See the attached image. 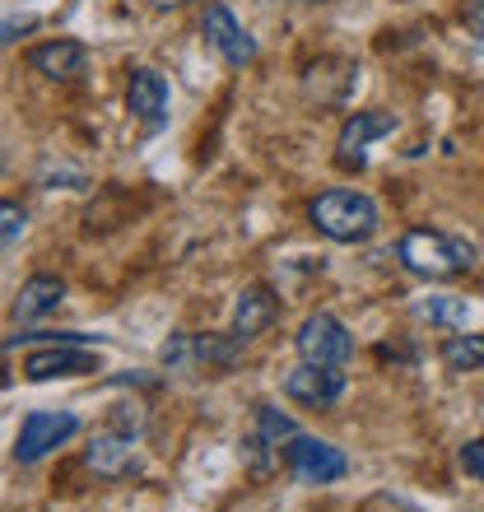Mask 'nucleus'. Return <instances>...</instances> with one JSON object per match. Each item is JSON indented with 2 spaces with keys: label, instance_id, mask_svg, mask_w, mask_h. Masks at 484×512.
I'll list each match as a JSON object with an SVG mask.
<instances>
[{
  "label": "nucleus",
  "instance_id": "14",
  "mask_svg": "<svg viewBox=\"0 0 484 512\" xmlns=\"http://www.w3.org/2000/svg\"><path fill=\"white\" fill-rule=\"evenodd\" d=\"M61 298H66V284L56 280V275H28V280L19 284V294H14L10 312L19 326H28V322H38V317L61 308Z\"/></svg>",
  "mask_w": 484,
  "mask_h": 512
},
{
  "label": "nucleus",
  "instance_id": "2",
  "mask_svg": "<svg viewBox=\"0 0 484 512\" xmlns=\"http://www.w3.org/2000/svg\"><path fill=\"white\" fill-rule=\"evenodd\" d=\"M396 256L419 280H452V275L475 266V247L461 243V238H447L438 229H410L396 243Z\"/></svg>",
  "mask_w": 484,
  "mask_h": 512
},
{
  "label": "nucleus",
  "instance_id": "16",
  "mask_svg": "<svg viewBox=\"0 0 484 512\" xmlns=\"http://www.w3.org/2000/svg\"><path fill=\"white\" fill-rule=\"evenodd\" d=\"M438 359L447 373H475V368H484V336H447Z\"/></svg>",
  "mask_w": 484,
  "mask_h": 512
},
{
  "label": "nucleus",
  "instance_id": "8",
  "mask_svg": "<svg viewBox=\"0 0 484 512\" xmlns=\"http://www.w3.org/2000/svg\"><path fill=\"white\" fill-rule=\"evenodd\" d=\"M350 378L340 373V368H322V364H298L284 373V396L298 405H312V410H326V405H336L345 396Z\"/></svg>",
  "mask_w": 484,
  "mask_h": 512
},
{
  "label": "nucleus",
  "instance_id": "11",
  "mask_svg": "<svg viewBox=\"0 0 484 512\" xmlns=\"http://www.w3.org/2000/svg\"><path fill=\"white\" fill-rule=\"evenodd\" d=\"M135 433L117 429V424H108V429H98L94 438H89V447H84V461H89V471L103 475V480H121V475L135 466Z\"/></svg>",
  "mask_w": 484,
  "mask_h": 512
},
{
  "label": "nucleus",
  "instance_id": "24",
  "mask_svg": "<svg viewBox=\"0 0 484 512\" xmlns=\"http://www.w3.org/2000/svg\"><path fill=\"white\" fill-rule=\"evenodd\" d=\"M298 5H331V0H298Z\"/></svg>",
  "mask_w": 484,
  "mask_h": 512
},
{
  "label": "nucleus",
  "instance_id": "22",
  "mask_svg": "<svg viewBox=\"0 0 484 512\" xmlns=\"http://www.w3.org/2000/svg\"><path fill=\"white\" fill-rule=\"evenodd\" d=\"M149 5H154V10H177L182 0H149Z\"/></svg>",
  "mask_w": 484,
  "mask_h": 512
},
{
  "label": "nucleus",
  "instance_id": "21",
  "mask_svg": "<svg viewBox=\"0 0 484 512\" xmlns=\"http://www.w3.org/2000/svg\"><path fill=\"white\" fill-rule=\"evenodd\" d=\"M466 28H471L475 42L484 47V0H466Z\"/></svg>",
  "mask_w": 484,
  "mask_h": 512
},
{
  "label": "nucleus",
  "instance_id": "15",
  "mask_svg": "<svg viewBox=\"0 0 484 512\" xmlns=\"http://www.w3.org/2000/svg\"><path fill=\"white\" fill-rule=\"evenodd\" d=\"M410 312H415L419 322L429 326H443V331H461L466 326V317H471V303L457 294H429V298H415L410 303Z\"/></svg>",
  "mask_w": 484,
  "mask_h": 512
},
{
  "label": "nucleus",
  "instance_id": "9",
  "mask_svg": "<svg viewBox=\"0 0 484 512\" xmlns=\"http://www.w3.org/2000/svg\"><path fill=\"white\" fill-rule=\"evenodd\" d=\"M80 373H98V354L84 345H38L24 359L28 382H52V378H80Z\"/></svg>",
  "mask_w": 484,
  "mask_h": 512
},
{
  "label": "nucleus",
  "instance_id": "13",
  "mask_svg": "<svg viewBox=\"0 0 484 512\" xmlns=\"http://www.w3.org/2000/svg\"><path fill=\"white\" fill-rule=\"evenodd\" d=\"M275 317H280V298H275V289L261 284V280L247 284V289L238 294V303H233V336L247 345V340L261 336Z\"/></svg>",
  "mask_w": 484,
  "mask_h": 512
},
{
  "label": "nucleus",
  "instance_id": "12",
  "mask_svg": "<svg viewBox=\"0 0 484 512\" xmlns=\"http://www.w3.org/2000/svg\"><path fill=\"white\" fill-rule=\"evenodd\" d=\"M126 108L140 117L145 131H163L168 126V80L149 66L131 70V80H126Z\"/></svg>",
  "mask_w": 484,
  "mask_h": 512
},
{
  "label": "nucleus",
  "instance_id": "4",
  "mask_svg": "<svg viewBox=\"0 0 484 512\" xmlns=\"http://www.w3.org/2000/svg\"><path fill=\"white\" fill-rule=\"evenodd\" d=\"M294 345H298V359H303V364H322V368H345L354 354L350 326L340 322L336 312H312V317H303Z\"/></svg>",
  "mask_w": 484,
  "mask_h": 512
},
{
  "label": "nucleus",
  "instance_id": "23",
  "mask_svg": "<svg viewBox=\"0 0 484 512\" xmlns=\"http://www.w3.org/2000/svg\"><path fill=\"white\" fill-rule=\"evenodd\" d=\"M5 387H10V373H5V368H0V391H5Z\"/></svg>",
  "mask_w": 484,
  "mask_h": 512
},
{
  "label": "nucleus",
  "instance_id": "18",
  "mask_svg": "<svg viewBox=\"0 0 484 512\" xmlns=\"http://www.w3.org/2000/svg\"><path fill=\"white\" fill-rule=\"evenodd\" d=\"M24 229H28V210H24V205L0 201V256L10 252L19 238H24Z\"/></svg>",
  "mask_w": 484,
  "mask_h": 512
},
{
  "label": "nucleus",
  "instance_id": "20",
  "mask_svg": "<svg viewBox=\"0 0 484 512\" xmlns=\"http://www.w3.org/2000/svg\"><path fill=\"white\" fill-rule=\"evenodd\" d=\"M461 471L475 475V480H484V438H475V443L461 447Z\"/></svg>",
  "mask_w": 484,
  "mask_h": 512
},
{
  "label": "nucleus",
  "instance_id": "1",
  "mask_svg": "<svg viewBox=\"0 0 484 512\" xmlns=\"http://www.w3.org/2000/svg\"><path fill=\"white\" fill-rule=\"evenodd\" d=\"M308 215H312V224H317V233H322V238H331V243H345V247L368 243V238L377 233V224H382L373 196L350 191V187L322 191V196L308 205Z\"/></svg>",
  "mask_w": 484,
  "mask_h": 512
},
{
  "label": "nucleus",
  "instance_id": "6",
  "mask_svg": "<svg viewBox=\"0 0 484 512\" xmlns=\"http://www.w3.org/2000/svg\"><path fill=\"white\" fill-rule=\"evenodd\" d=\"M391 131H396V117H391V112L368 108V112L345 117V126H340V135H336V163L350 168V173H363V168H368V145Z\"/></svg>",
  "mask_w": 484,
  "mask_h": 512
},
{
  "label": "nucleus",
  "instance_id": "5",
  "mask_svg": "<svg viewBox=\"0 0 484 512\" xmlns=\"http://www.w3.org/2000/svg\"><path fill=\"white\" fill-rule=\"evenodd\" d=\"M75 433H80V415L75 410H28L24 424H19V438H14V461L33 466V461H42L61 443H70Z\"/></svg>",
  "mask_w": 484,
  "mask_h": 512
},
{
  "label": "nucleus",
  "instance_id": "19",
  "mask_svg": "<svg viewBox=\"0 0 484 512\" xmlns=\"http://www.w3.org/2000/svg\"><path fill=\"white\" fill-rule=\"evenodd\" d=\"M38 28V14H10V19H0V47L14 38H24V33H33Z\"/></svg>",
  "mask_w": 484,
  "mask_h": 512
},
{
  "label": "nucleus",
  "instance_id": "10",
  "mask_svg": "<svg viewBox=\"0 0 484 512\" xmlns=\"http://www.w3.org/2000/svg\"><path fill=\"white\" fill-rule=\"evenodd\" d=\"M28 70L52 84H75L89 75V52H84V42H75V38H52L28 52Z\"/></svg>",
  "mask_w": 484,
  "mask_h": 512
},
{
  "label": "nucleus",
  "instance_id": "7",
  "mask_svg": "<svg viewBox=\"0 0 484 512\" xmlns=\"http://www.w3.org/2000/svg\"><path fill=\"white\" fill-rule=\"evenodd\" d=\"M201 38L215 47L229 66H252L256 61V38L247 33V28L233 19V10L229 5H205V14H201Z\"/></svg>",
  "mask_w": 484,
  "mask_h": 512
},
{
  "label": "nucleus",
  "instance_id": "3",
  "mask_svg": "<svg viewBox=\"0 0 484 512\" xmlns=\"http://www.w3.org/2000/svg\"><path fill=\"white\" fill-rule=\"evenodd\" d=\"M280 457L298 485H336V480L350 475V457H345L336 443L312 438V433H294V438L280 447Z\"/></svg>",
  "mask_w": 484,
  "mask_h": 512
},
{
  "label": "nucleus",
  "instance_id": "17",
  "mask_svg": "<svg viewBox=\"0 0 484 512\" xmlns=\"http://www.w3.org/2000/svg\"><path fill=\"white\" fill-rule=\"evenodd\" d=\"M252 433L270 447V452H280V447L298 433V424L284 415V410H275V405H256V429Z\"/></svg>",
  "mask_w": 484,
  "mask_h": 512
}]
</instances>
